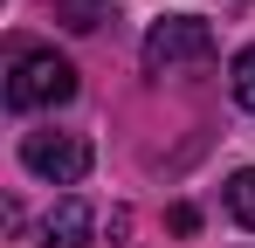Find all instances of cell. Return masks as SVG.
<instances>
[{"label": "cell", "instance_id": "8992f818", "mask_svg": "<svg viewBox=\"0 0 255 248\" xmlns=\"http://www.w3.org/2000/svg\"><path fill=\"white\" fill-rule=\"evenodd\" d=\"M235 104H242V111H255V48H242V55H235Z\"/></svg>", "mask_w": 255, "mask_h": 248}, {"label": "cell", "instance_id": "7a4b0ae2", "mask_svg": "<svg viewBox=\"0 0 255 248\" xmlns=\"http://www.w3.org/2000/svg\"><path fill=\"white\" fill-rule=\"evenodd\" d=\"M186 62H214V28L193 21V14L152 21V35H145V69H152V76H172V69H186Z\"/></svg>", "mask_w": 255, "mask_h": 248}, {"label": "cell", "instance_id": "277c9868", "mask_svg": "<svg viewBox=\"0 0 255 248\" xmlns=\"http://www.w3.org/2000/svg\"><path fill=\"white\" fill-rule=\"evenodd\" d=\"M42 248H90V207L76 193L55 200V214L42 221Z\"/></svg>", "mask_w": 255, "mask_h": 248}, {"label": "cell", "instance_id": "6da1fadb", "mask_svg": "<svg viewBox=\"0 0 255 248\" xmlns=\"http://www.w3.org/2000/svg\"><path fill=\"white\" fill-rule=\"evenodd\" d=\"M69 97H76V69L55 48H21L14 55V76H7L14 111H48V104H69Z\"/></svg>", "mask_w": 255, "mask_h": 248}, {"label": "cell", "instance_id": "3957f363", "mask_svg": "<svg viewBox=\"0 0 255 248\" xmlns=\"http://www.w3.org/2000/svg\"><path fill=\"white\" fill-rule=\"evenodd\" d=\"M21 165H28L35 179L76 186L90 172V138H76V131H28V138H21Z\"/></svg>", "mask_w": 255, "mask_h": 248}, {"label": "cell", "instance_id": "5b68a950", "mask_svg": "<svg viewBox=\"0 0 255 248\" xmlns=\"http://www.w3.org/2000/svg\"><path fill=\"white\" fill-rule=\"evenodd\" d=\"M228 207H235V221H242V228L255 235V165H249V172H235V179H228Z\"/></svg>", "mask_w": 255, "mask_h": 248}, {"label": "cell", "instance_id": "52a82bcc", "mask_svg": "<svg viewBox=\"0 0 255 248\" xmlns=\"http://www.w3.org/2000/svg\"><path fill=\"white\" fill-rule=\"evenodd\" d=\"M166 221H172V235H193V228H200V214H193V207H172Z\"/></svg>", "mask_w": 255, "mask_h": 248}]
</instances>
